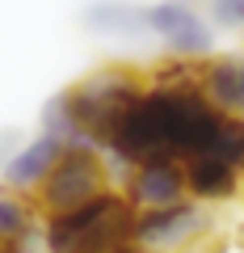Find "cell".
<instances>
[{
    "label": "cell",
    "instance_id": "1",
    "mask_svg": "<svg viewBox=\"0 0 244 253\" xmlns=\"http://www.w3.org/2000/svg\"><path fill=\"white\" fill-rule=\"evenodd\" d=\"M51 253H127L135 245V207L122 190H101L72 211L42 215Z\"/></svg>",
    "mask_w": 244,
    "mask_h": 253
},
{
    "label": "cell",
    "instance_id": "2",
    "mask_svg": "<svg viewBox=\"0 0 244 253\" xmlns=\"http://www.w3.org/2000/svg\"><path fill=\"white\" fill-rule=\"evenodd\" d=\"M143 84H147V72H139L131 63H105V68H93V72L84 76V81H76L72 89H64L59 101H64V110L72 114L76 139L105 152L114 126L122 123L127 106L139 97Z\"/></svg>",
    "mask_w": 244,
    "mask_h": 253
},
{
    "label": "cell",
    "instance_id": "3",
    "mask_svg": "<svg viewBox=\"0 0 244 253\" xmlns=\"http://www.w3.org/2000/svg\"><path fill=\"white\" fill-rule=\"evenodd\" d=\"M109 186V169L101 161V148L93 144H64L55 169L46 173V181L34 190V203L42 215H55V211H72L80 203H89L93 194Z\"/></svg>",
    "mask_w": 244,
    "mask_h": 253
},
{
    "label": "cell",
    "instance_id": "4",
    "mask_svg": "<svg viewBox=\"0 0 244 253\" xmlns=\"http://www.w3.org/2000/svg\"><path fill=\"white\" fill-rule=\"evenodd\" d=\"M215 228L207 203L181 199L173 207H152V211H135V245L160 253H181L185 245H194L198 236H207Z\"/></svg>",
    "mask_w": 244,
    "mask_h": 253
},
{
    "label": "cell",
    "instance_id": "5",
    "mask_svg": "<svg viewBox=\"0 0 244 253\" xmlns=\"http://www.w3.org/2000/svg\"><path fill=\"white\" fill-rule=\"evenodd\" d=\"M147 34H156L169 55L181 59H207L215 51V26L202 17L194 0H156L147 4Z\"/></svg>",
    "mask_w": 244,
    "mask_h": 253
},
{
    "label": "cell",
    "instance_id": "6",
    "mask_svg": "<svg viewBox=\"0 0 244 253\" xmlns=\"http://www.w3.org/2000/svg\"><path fill=\"white\" fill-rule=\"evenodd\" d=\"M135 211H152V207H173V203L190 199L185 194V161L177 156H147V161L127 169V190Z\"/></svg>",
    "mask_w": 244,
    "mask_h": 253
},
{
    "label": "cell",
    "instance_id": "7",
    "mask_svg": "<svg viewBox=\"0 0 244 253\" xmlns=\"http://www.w3.org/2000/svg\"><path fill=\"white\" fill-rule=\"evenodd\" d=\"M244 190V173L236 161H227V156H190L185 161V194H190L194 203H232L236 194Z\"/></svg>",
    "mask_w": 244,
    "mask_h": 253
},
{
    "label": "cell",
    "instance_id": "8",
    "mask_svg": "<svg viewBox=\"0 0 244 253\" xmlns=\"http://www.w3.org/2000/svg\"><path fill=\"white\" fill-rule=\"evenodd\" d=\"M38 224H42V211H38L34 194L0 181V249L26 253L34 232H38Z\"/></svg>",
    "mask_w": 244,
    "mask_h": 253
},
{
    "label": "cell",
    "instance_id": "9",
    "mask_svg": "<svg viewBox=\"0 0 244 253\" xmlns=\"http://www.w3.org/2000/svg\"><path fill=\"white\" fill-rule=\"evenodd\" d=\"M198 84L223 114L244 118V55H207Z\"/></svg>",
    "mask_w": 244,
    "mask_h": 253
},
{
    "label": "cell",
    "instance_id": "10",
    "mask_svg": "<svg viewBox=\"0 0 244 253\" xmlns=\"http://www.w3.org/2000/svg\"><path fill=\"white\" fill-rule=\"evenodd\" d=\"M59 152H64V139H55L51 131L34 135L30 144H21L17 152L9 156V165H4V181L17 186V190H26V194H34V190L46 181V173L55 169Z\"/></svg>",
    "mask_w": 244,
    "mask_h": 253
},
{
    "label": "cell",
    "instance_id": "11",
    "mask_svg": "<svg viewBox=\"0 0 244 253\" xmlns=\"http://www.w3.org/2000/svg\"><path fill=\"white\" fill-rule=\"evenodd\" d=\"M84 30L93 34H105V38H139L147 34V9L139 4H122V0H97L80 13Z\"/></svg>",
    "mask_w": 244,
    "mask_h": 253
},
{
    "label": "cell",
    "instance_id": "12",
    "mask_svg": "<svg viewBox=\"0 0 244 253\" xmlns=\"http://www.w3.org/2000/svg\"><path fill=\"white\" fill-rule=\"evenodd\" d=\"M210 26L223 30H244V0H210Z\"/></svg>",
    "mask_w": 244,
    "mask_h": 253
},
{
    "label": "cell",
    "instance_id": "13",
    "mask_svg": "<svg viewBox=\"0 0 244 253\" xmlns=\"http://www.w3.org/2000/svg\"><path fill=\"white\" fill-rule=\"evenodd\" d=\"M127 253H160V249H147V245H131Z\"/></svg>",
    "mask_w": 244,
    "mask_h": 253
},
{
    "label": "cell",
    "instance_id": "14",
    "mask_svg": "<svg viewBox=\"0 0 244 253\" xmlns=\"http://www.w3.org/2000/svg\"><path fill=\"white\" fill-rule=\"evenodd\" d=\"M236 165H240V173H244V144H240V156H236Z\"/></svg>",
    "mask_w": 244,
    "mask_h": 253
},
{
    "label": "cell",
    "instance_id": "15",
    "mask_svg": "<svg viewBox=\"0 0 244 253\" xmlns=\"http://www.w3.org/2000/svg\"><path fill=\"white\" fill-rule=\"evenodd\" d=\"M240 253H244V232H240Z\"/></svg>",
    "mask_w": 244,
    "mask_h": 253
},
{
    "label": "cell",
    "instance_id": "16",
    "mask_svg": "<svg viewBox=\"0 0 244 253\" xmlns=\"http://www.w3.org/2000/svg\"><path fill=\"white\" fill-rule=\"evenodd\" d=\"M0 253H9V249H0Z\"/></svg>",
    "mask_w": 244,
    "mask_h": 253
}]
</instances>
